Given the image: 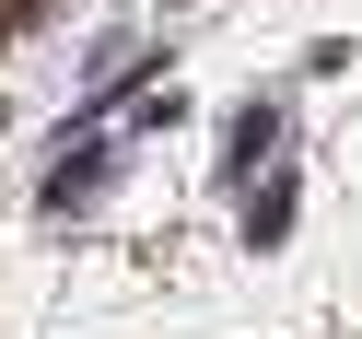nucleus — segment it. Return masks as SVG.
<instances>
[{"label":"nucleus","mask_w":362,"mask_h":339,"mask_svg":"<svg viewBox=\"0 0 362 339\" xmlns=\"http://www.w3.org/2000/svg\"><path fill=\"white\" fill-rule=\"evenodd\" d=\"M257 152H281V105H245V117H234V176L257 164Z\"/></svg>","instance_id":"obj_2"},{"label":"nucleus","mask_w":362,"mask_h":339,"mask_svg":"<svg viewBox=\"0 0 362 339\" xmlns=\"http://www.w3.org/2000/svg\"><path fill=\"white\" fill-rule=\"evenodd\" d=\"M35 12H47V0H0V24H35Z\"/></svg>","instance_id":"obj_4"},{"label":"nucleus","mask_w":362,"mask_h":339,"mask_svg":"<svg viewBox=\"0 0 362 339\" xmlns=\"http://www.w3.org/2000/svg\"><path fill=\"white\" fill-rule=\"evenodd\" d=\"M105 176H117L105 152H59V176H47V211H71V199H94Z\"/></svg>","instance_id":"obj_1"},{"label":"nucleus","mask_w":362,"mask_h":339,"mask_svg":"<svg viewBox=\"0 0 362 339\" xmlns=\"http://www.w3.org/2000/svg\"><path fill=\"white\" fill-rule=\"evenodd\" d=\"M281 234H292V188L269 176V188H257V211H245V246H281Z\"/></svg>","instance_id":"obj_3"}]
</instances>
